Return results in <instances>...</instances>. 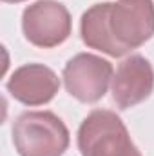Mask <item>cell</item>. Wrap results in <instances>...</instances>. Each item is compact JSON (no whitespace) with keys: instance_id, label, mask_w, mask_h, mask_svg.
<instances>
[{"instance_id":"3957f363","label":"cell","mask_w":154,"mask_h":156,"mask_svg":"<svg viewBox=\"0 0 154 156\" xmlns=\"http://www.w3.org/2000/svg\"><path fill=\"white\" fill-rule=\"evenodd\" d=\"M22 29L29 44L42 49L56 47L71 35V13L62 2L38 0L24 9Z\"/></svg>"},{"instance_id":"277c9868","label":"cell","mask_w":154,"mask_h":156,"mask_svg":"<svg viewBox=\"0 0 154 156\" xmlns=\"http://www.w3.org/2000/svg\"><path fill=\"white\" fill-rule=\"evenodd\" d=\"M113 64L91 53L73 56L64 67V83L67 93L82 104L102 100L113 82Z\"/></svg>"},{"instance_id":"6da1fadb","label":"cell","mask_w":154,"mask_h":156,"mask_svg":"<svg viewBox=\"0 0 154 156\" xmlns=\"http://www.w3.org/2000/svg\"><path fill=\"white\" fill-rule=\"evenodd\" d=\"M69 142L65 123L51 111H29L13 123V144L20 156H62Z\"/></svg>"},{"instance_id":"ba28073f","label":"cell","mask_w":154,"mask_h":156,"mask_svg":"<svg viewBox=\"0 0 154 156\" xmlns=\"http://www.w3.org/2000/svg\"><path fill=\"white\" fill-rule=\"evenodd\" d=\"M109 9H111V2H102V4L91 5L82 15L80 35L87 47L102 51L109 56L120 58L127 53L113 38L111 27H109Z\"/></svg>"},{"instance_id":"7a4b0ae2","label":"cell","mask_w":154,"mask_h":156,"mask_svg":"<svg viewBox=\"0 0 154 156\" xmlns=\"http://www.w3.org/2000/svg\"><path fill=\"white\" fill-rule=\"evenodd\" d=\"M78 149L82 156H142L121 118L107 109H96L83 118Z\"/></svg>"},{"instance_id":"5b68a950","label":"cell","mask_w":154,"mask_h":156,"mask_svg":"<svg viewBox=\"0 0 154 156\" xmlns=\"http://www.w3.org/2000/svg\"><path fill=\"white\" fill-rule=\"evenodd\" d=\"M109 27L116 44L129 53L154 37L152 0H118L111 2Z\"/></svg>"},{"instance_id":"8992f818","label":"cell","mask_w":154,"mask_h":156,"mask_svg":"<svg viewBox=\"0 0 154 156\" xmlns=\"http://www.w3.org/2000/svg\"><path fill=\"white\" fill-rule=\"evenodd\" d=\"M154 89V69L142 55L127 56L111 82L113 100L120 109H131L145 102Z\"/></svg>"},{"instance_id":"9c48e42d","label":"cell","mask_w":154,"mask_h":156,"mask_svg":"<svg viewBox=\"0 0 154 156\" xmlns=\"http://www.w3.org/2000/svg\"><path fill=\"white\" fill-rule=\"evenodd\" d=\"M5 4H20V2H26V0H2Z\"/></svg>"},{"instance_id":"52a82bcc","label":"cell","mask_w":154,"mask_h":156,"mask_svg":"<svg viewBox=\"0 0 154 156\" xmlns=\"http://www.w3.org/2000/svg\"><path fill=\"white\" fill-rule=\"evenodd\" d=\"M5 87L9 94L24 105H44L56 96L60 78L44 64H26L11 75Z\"/></svg>"}]
</instances>
